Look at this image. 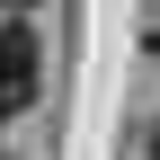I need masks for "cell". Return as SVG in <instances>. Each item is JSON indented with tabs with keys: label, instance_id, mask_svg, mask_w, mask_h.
I'll use <instances>...</instances> for the list:
<instances>
[{
	"label": "cell",
	"instance_id": "cell-1",
	"mask_svg": "<svg viewBox=\"0 0 160 160\" xmlns=\"http://www.w3.org/2000/svg\"><path fill=\"white\" fill-rule=\"evenodd\" d=\"M36 80H45V53H36V36L9 18V27H0V116H18V107H27V98H36Z\"/></svg>",
	"mask_w": 160,
	"mask_h": 160
},
{
	"label": "cell",
	"instance_id": "cell-2",
	"mask_svg": "<svg viewBox=\"0 0 160 160\" xmlns=\"http://www.w3.org/2000/svg\"><path fill=\"white\" fill-rule=\"evenodd\" d=\"M142 53H151V62H160V27H151V36H142Z\"/></svg>",
	"mask_w": 160,
	"mask_h": 160
},
{
	"label": "cell",
	"instance_id": "cell-3",
	"mask_svg": "<svg viewBox=\"0 0 160 160\" xmlns=\"http://www.w3.org/2000/svg\"><path fill=\"white\" fill-rule=\"evenodd\" d=\"M151 160H160V116H151Z\"/></svg>",
	"mask_w": 160,
	"mask_h": 160
},
{
	"label": "cell",
	"instance_id": "cell-4",
	"mask_svg": "<svg viewBox=\"0 0 160 160\" xmlns=\"http://www.w3.org/2000/svg\"><path fill=\"white\" fill-rule=\"evenodd\" d=\"M9 9H27V0H9Z\"/></svg>",
	"mask_w": 160,
	"mask_h": 160
}]
</instances>
